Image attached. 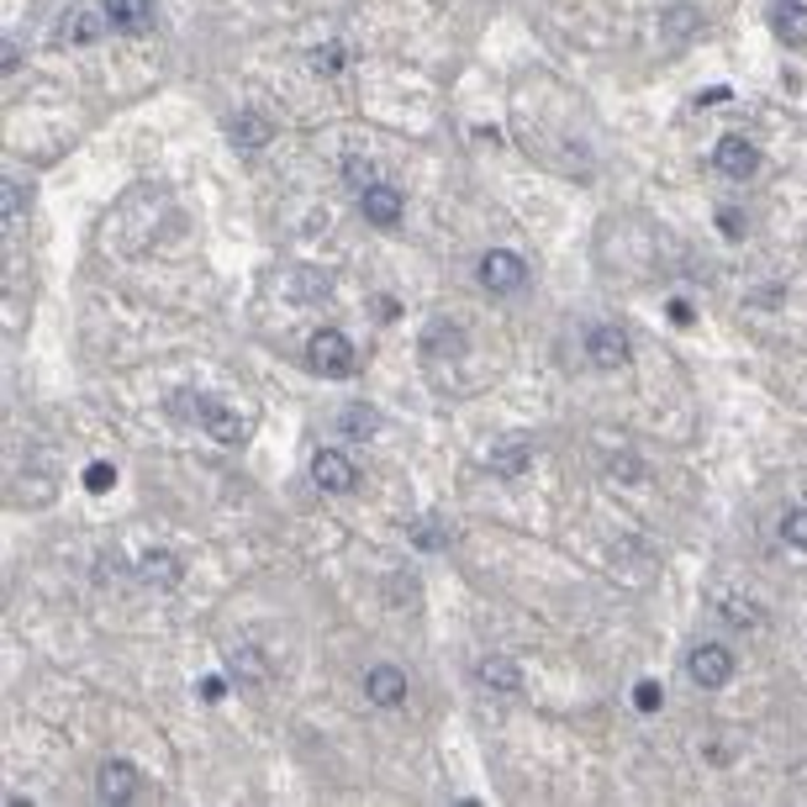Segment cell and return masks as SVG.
Wrapping results in <instances>:
<instances>
[{"instance_id":"6","label":"cell","mask_w":807,"mask_h":807,"mask_svg":"<svg viewBox=\"0 0 807 807\" xmlns=\"http://www.w3.org/2000/svg\"><path fill=\"white\" fill-rule=\"evenodd\" d=\"M312 480L323 486V491H354L359 486V470L349 454H338V448H317L312 454Z\"/></svg>"},{"instance_id":"12","label":"cell","mask_w":807,"mask_h":807,"mask_svg":"<svg viewBox=\"0 0 807 807\" xmlns=\"http://www.w3.org/2000/svg\"><path fill=\"white\" fill-rule=\"evenodd\" d=\"M771 32L792 48H807V5L803 0H776L771 5Z\"/></svg>"},{"instance_id":"32","label":"cell","mask_w":807,"mask_h":807,"mask_svg":"<svg viewBox=\"0 0 807 807\" xmlns=\"http://www.w3.org/2000/svg\"><path fill=\"white\" fill-rule=\"evenodd\" d=\"M670 323H676V328H691V306H687V301H670Z\"/></svg>"},{"instance_id":"21","label":"cell","mask_w":807,"mask_h":807,"mask_svg":"<svg viewBox=\"0 0 807 807\" xmlns=\"http://www.w3.org/2000/svg\"><path fill=\"white\" fill-rule=\"evenodd\" d=\"M343 63H349V48H343V43L312 48V74H343Z\"/></svg>"},{"instance_id":"14","label":"cell","mask_w":807,"mask_h":807,"mask_svg":"<svg viewBox=\"0 0 807 807\" xmlns=\"http://www.w3.org/2000/svg\"><path fill=\"white\" fill-rule=\"evenodd\" d=\"M106 16L117 32H149L153 27V0H106Z\"/></svg>"},{"instance_id":"27","label":"cell","mask_w":807,"mask_h":807,"mask_svg":"<svg viewBox=\"0 0 807 807\" xmlns=\"http://www.w3.org/2000/svg\"><path fill=\"white\" fill-rule=\"evenodd\" d=\"M659 702H665V697H659L655 681H639V687H633V707H639V713H659Z\"/></svg>"},{"instance_id":"26","label":"cell","mask_w":807,"mask_h":807,"mask_svg":"<svg viewBox=\"0 0 807 807\" xmlns=\"http://www.w3.org/2000/svg\"><path fill=\"white\" fill-rule=\"evenodd\" d=\"M112 486H117V470H112L106 459H95V465L85 470V491H95V496H106Z\"/></svg>"},{"instance_id":"10","label":"cell","mask_w":807,"mask_h":807,"mask_svg":"<svg viewBox=\"0 0 807 807\" xmlns=\"http://www.w3.org/2000/svg\"><path fill=\"white\" fill-rule=\"evenodd\" d=\"M476 676H480V687L496 691V697H517V691H523V670H517V659H507V655H486Z\"/></svg>"},{"instance_id":"31","label":"cell","mask_w":807,"mask_h":807,"mask_svg":"<svg viewBox=\"0 0 807 807\" xmlns=\"http://www.w3.org/2000/svg\"><path fill=\"white\" fill-rule=\"evenodd\" d=\"M612 476L639 480V476H644V470H639V459H633V454H623V459H612Z\"/></svg>"},{"instance_id":"5","label":"cell","mask_w":807,"mask_h":807,"mask_svg":"<svg viewBox=\"0 0 807 807\" xmlns=\"http://www.w3.org/2000/svg\"><path fill=\"white\" fill-rule=\"evenodd\" d=\"M196 422L207 428V433L217 438V444H227V448H238L243 438H248V428H243V418H233V412H227V407H222L217 396H201V401H196Z\"/></svg>"},{"instance_id":"17","label":"cell","mask_w":807,"mask_h":807,"mask_svg":"<svg viewBox=\"0 0 807 807\" xmlns=\"http://www.w3.org/2000/svg\"><path fill=\"white\" fill-rule=\"evenodd\" d=\"M528 459H534V444H523V438H507V444L491 448V470L496 476H523Z\"/></svg>"},{"instance_id":"15","label":"cell","mask_w":807,"mask_h":807,"mask_svg":"<svg viewBox=\"0 0 807 807\" xmlns=\"http://www.w3.org/2000/svg\"><path fill=\"white\" fill-rule=\"evenodd\" d=\"M138 570H143V581H149V586H159V592L179 586V560L169 554V549H149V554L138 560Z\"/></svg>"},{"instance_id":"30","label":"cell","mask_w":807,"mask_h":807,"mask_svg":"<svg viewBox=\"0 0 807 807\" xmlns=\"http://www.w3.org/2000/svg\"><path fill=\"white\" fill-rule=\"evenodd\" d=\"M222 691H227V681H222V676H207V681H201V702H222Z\"/></svg>"},{"instance_id":"19","label":"cell","mask_w":807,"mask_h":807,"mask_svg":"<svg viewBox=\"0 0 807 807\" xmlns=\"http://www.w3.org/2000/svg\"><path fill=\"white\" fill-rule=\"evenodd\" d=\"M659 22L670 32V43H687V37H697V27H702V11H697V5H670Z\"/></svg>"},{"instance_id":"33","label":"cell","mask_w":807,"mask_h":807,"mask_svg":"<svg viewBox=\"0 0 807 807\" xmlns=\"http://www.w3.org/2000/svg\"><path fill=\"white\" fill-rule=\"evenodd\" d=\"M717 222H723V233H728V238H739V227H745V217H739V211H723Z\"/></svg>"},{"instance_id":"22","label":"cell","mask_w":807,"mask_h":807,"mask_svg":"<svg viewBox=\"0 0 807 807\" xmlns=\"http://www.w3.org/2000/svg\"><path fill=\"white\" fill-rule=\"evenodd\" d=\"M723 607V623H734V628H760L765 618H760V607L755 601H739V597H723L717 601Z\"/></svg>"},{"instance_id":"23","label":"cell","mask_w":807,"mask_h":807,"mask_svg":"<svg viewBox=\"0 0 807 807\" xmlns=\"http://www.w3.org/2000/svg\"><path fill=\"white\" fill-rule=\"evenodd\" d=\"M781 538H786L792 549H807V507H792L781 517Z\"/></svg>"},{"instance_id":"9","label":"cell","mask_w":807,"mask_h":807,"mask_svg":"<svg viewBox=\"0 0 807 807\" xmlns=\"http://www.w3.org/2000/svg\"><path fill=\"white\" fill-rule=\"evenodd\" d=\"M106 27H112V16H106V11H85V5H80V11H69V16H63L59 43H63V48H90V43H95Z\"/></svg>"},{"instance_id":"24","label":"cell","mask_w":807,"mask_h":807,"mask_svg":"<svg viewBox=\"0 0 807 807\" xmlns=\"http://www.w3.org/2000/svg\"><path fill=\"white\" fill-rule=\"evenodd\" d=\"M343 433H359V438H370V433H375V412H370V407H343Z\"/></svg>"},{"instance_id":"3","label":"cell","mask_w":807,"mask_h":807,"mask_svg":"<svg viewBox=\"0 0 807 807\" xmlns=\"http://www.w3.org/2000/svg\"><path fill=\"white\" fill-rule=\"evenodd\" d=\"M687 670H691L697 687L717 691V687L734 681V655H728V644H697V650L687 655Z\"/></svg>"},{"instance_id":"11","label":"cell","mask_w":807,"mask_h":807,"mask_svg":"<svg viewBox=\"0 0 807 807\" xmlns=\"http://www.w3.org/2000/svg\"><path fill=\"white\" fill-rule=\"evenodd\" d=\"M359 211H364L375 227H396V222H401V190L370 185V190H359Z\"/></svg>"},{"instance_id":"7","label":"cell","mask_w":807,"mask_h":807,"mask_svg":"<svg viewBox=\"0 0 807 807\" xmlns=\"http://www.w3.org/2000/svg\"><path fill=\"white\" fill-rule=\"evenodd\" d=\"M586 359H592L597 370H623L628 364V332L612 328V323L592 328L586 332Z\"/></svg>"},{"instance_id":"4","label":"cell","mask_w":807,"mask_h":807,"mask_svg":"<svg viewBox=\"0 0 807 807\" xmlns=\"http://www.w3.org/2000/svg\"><path fill=\"white\" fill-rule=\"evenodd\" d=\"M713 169H717V175H728V179H749L755 169H760V153H755V143H749V138L728 132V138H717Z\"/></svg>"},{"instance_id":"28","label":"cell","mask_w":807,"mask_h":807,"mask_svg":"<svg viewBox=\"0 0 807 807\" xmlns=\"http://www.w3.org/2000/svg\"><path fill=\"white\" fill-rule=\"evenodd\" d=\"M0 211H5V222L22 211V185H16V179H5V185H0Z\"/></svg>"},{"instance_id":"29","label":"cell","mask_w":807,"mask_h":807,"mask_svg":"<svg viewBox=\"0 0 807 807\" xmlns=\"http://www.w3.org/2000/svg\"><path fill=\"white\" fill-rule=\"evenodd\" d=\"M343 175L354 179L359 190H370V185H375V169H370V164H364V159H349V164H343Z\"/></svg>"},{"instance_id":"13","label":"cell","mask_w":807,"mask_h":807,"mask_svg":"<svg viewBox=\"0 0 807 807\" xmlns=\"http://www.w3.org/2000/svg\"><path fill=\"white\" fill-rule=\"evenodd\" d=\"M95 792H101V803H127L138 792V771L127 760H106L101 776H95Z\"/></svg>"},{"instance_id":"25","label":"cell","mask_w":807,"mask_h":807,"mask_svg":"<svg viewBox=\"0 0 807 807\" xmlns=\"http://www.w3.org/2000/svg\"><path fill=\"white\" fill-rule=\"evenodd\" d=\"M412 543H418V549H444L448 534L433 523V517H422V523H412Z\"/></svg>"},{"instance_id":"18","label":"cell","mask_w":807,"mask_h":807,"mask_svg":"<svg viewBox=\"0 0 807 807\" xmlns=\"http://www.w3.org/2000/svg\"><path fill=\"white\" fill-rule=\"evenodd\" d=\"M269 132H274V127H269L265 117H254V112H243V117L227 121V138H233L238 149H265Z\"/></svg>"},{"instance_id":"20","label":"cell","mask_w":807,"mask_h":807,"mask_svg":"<svg viewBox=\"0 0 807 807\" xmlns=\"http://www.w3.org/2000/svg\"><path fill=\"white\" fill-rule=\"evenodd\" d=\"M227 670H233L238 681H248V687H259V681H265V665H259V650H248V644L227 655Z\"/></svg>"},{"instance_id":"2","label":"cell","mask_w":807,"mask_h":807,"mask_svg":"<svg viewBox=\"0 0 807 807\" xmlns=\"http://www.w3.org/2000/svg\"><path fill=\"white\" fill-rule=\"evenodd\" d=\"M480 285L496 291V296H512V291L528 285V265H523L512 248H491V254L480 259Z\"/></svg>"},{"instance_id":"16","label":"cell","mask_w":807,"mask_h":807,"mask_svg":"<svg viewBox=\"0 0 807 807\" xmlns=\"http://www.w3.org/2000/svg\"><path fill=\"white\" fill-rule=\"evenodd\" d=\"M422 354L428 359H459L465 354V332L454 328V323H433L428 338H422Z\"/></svg>"},{"instance_id":"8","label":"cell","mask_w":807,"mask_h":807,"mask_svg":"<svg viewBox=\"0 0 807 807\" xmlns=\"http://www.w3.org/2000/svg\"><path fill=\"white\" fill-rule=\"evenodd\" d=\"M364 697H370L375 707H401V702H407V676H401L396 665H370Z\"/></svg>"},{"instance_id":"1","label":"cell","mask_w":807,"mask_h":807,"mask_svg":"<svg viewBox=\"0 0 807 807\" xmlns=\"http://www.w3.org/2000/svg\"><path fill=\"white\" fill-rule=\"evenodd\" d=\"M306 364H312L317 375H328V381H343V375H354L359 370V354L338 328H317L312 332V343H306Z\"/></svg>"}]
</instances>
